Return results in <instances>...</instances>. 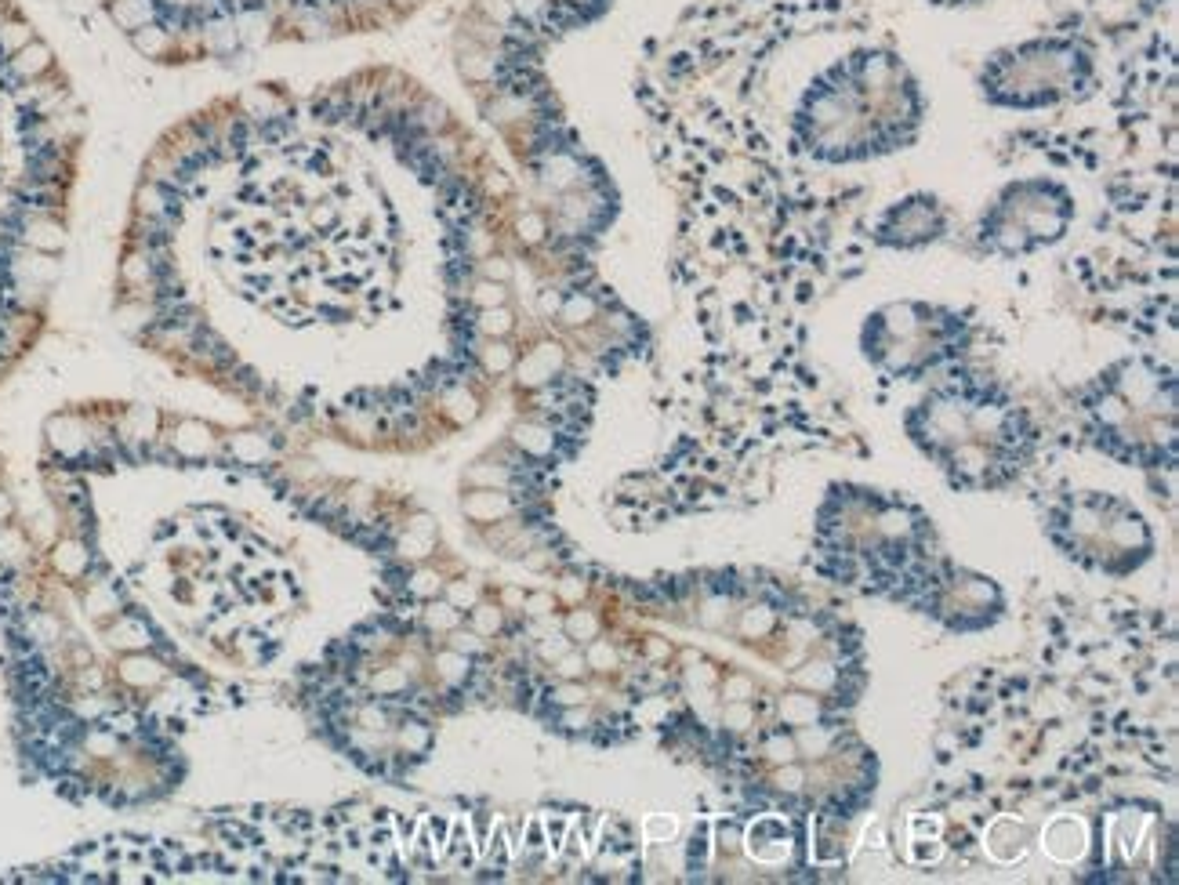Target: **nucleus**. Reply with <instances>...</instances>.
I'll return each mask as SVG.
<instances>
[{"mask_svg":"<svg viewBox=\"0 0 1179 885\" xmlns=\"http://www.w3.org/2000/svg\"><path fill=\"white\" fill-rule=\"evenodd\" d=\"M443 860H450V864L458 867H472V856H476V846H472V838H468V824L465 820H458V824L447 831V842H443Z\"/></svg>","mask_w":1179,"mask_h":885,"instance_id":"6e6552de","label":"nucleus"},{"mask_svg":"<svg viewBox=\"0 0 1179 885\" xmlns=\"http://www.w3.org/2000/svg\"><path fill=\"white\" fill-rule=\"evenodd\" d=\"M915 856H918V860H936V856H940V842L933 838V842L926 846V842L918 838V842H915Z\"/></svg>","mask_w":1179,"mask_h":885,"instance_id":"ddd939ff","label":"nucleus"},{"mask_svg":"<svg viewBox=\"0 0 1179 885\" xmlns=\"http://www.w3.org/2000/svg\"><path fill=\"white\" fill-rule=\"evenodd\" d=\"M922 120L926 98L904 55L864 44L806 84L791 117V142L820 164H857L907 149Z\"/></svg>","mask_w":1179,"mask_h":885,"instance_id":"f03ea898","label":"nucleus"},{"mask_svg":"<svg viewBox=\"0 0 1179 885\" xmlns=\"http://www.w3.org/2000/svg\"><path fill=\"white\" fill-rule=\"evenodd\" d=\"M548 838H552L548 849L559 853V849H563V838H566V820H548Z\"/></svg>","mask_w":1179,"mask_h":885,"instance_id":"9b49d317","label":"nucleus"},{"mask_svg":"<svg viewBox=\"0 0 1179 885\" xmlns=\"http://www.w3.org/2000/svg\"><path fill=\"white\" fill-rule=\"evenodd\" d=\"M77 113L55 51L19 0H0V367L26 345L62 247Z\"/></svg>","mask_w":1179,"mask_h":885,"instance_id":"f257e3e1","label":"nucleus"},{"mask_svg":"<svg viewBox=\"0 0 1179 885\" xmlns=\"http://www.w3.org/2000/svg\"><path fill=\"white\" fill-rule=\"evenodd\" d=\"M788 824H780V820L766 817L759 820V824L748 831V842H751V853L759 856V860H766V864H773V860H784V853H788Z\"/></svg>","mask_w":1179,"mask_h":885,"instance_id":"0eeeda50","label":"nucleus"},{"mask_svg":"<svg viewBox=\"0 0 1179 885\" xmlns=\"http://www.w3.org/2000/svg\"><path fill=\"white\" fill-rule=\"evenodd\" d=\"M704 856H708V827H697L693 831V846H690V867L697 871V867H704Z\"/></svg>","mask_w":1179,"mask_h":885,"instance_id":"1a4fd4ad","label":"nucleus"},{"mask_svg":"<svg viewBox=\"0 0 1179 885\" xmlns=\"http://www.w3.org/2000/svg\"><path fill=\"white\" fill-rule=\"evenodd\" d=\"M523 846H527L530 853H541V856H545V846H548V842H545V827H541V820H530V824H527V842H523Z\"/></svg>","mask_w":1179,"mask_h":885,"instance_id":"9d476101","label":"nucleus"},{"mask_svg":"<svg viewBox=\"0 0 1179 885\" xmlns=\"http://www.w3.org/2000/svg\"><path fill=\"white\" fill-rule=\"evenodd\" d=\"M973 341V323L958 309L926 302L886 305L868 316L860 349L889 378H922L926 370L951 367Z\"/></svg>","mask_w":1179,"mask_h":885,"instance_id":"20e7f679","label":"nucleus"},{"mask_svg":"<svg viewBox=\"0 0 1179 885\" xmlns=\"http://www.w3.org/2000/svg\"><path fill=\"white\" fill-rule=\"evenodd\" d=\"M1100 84V51L1085 30L1060 26L991 51L980 66L976 88L987 106L1049 109L1089 98Z\"/></svg>","mask_w":1179,"mask_h":885,"instance_id":"7ed1b4c3","label":"nucleus"},{"mask_svg":"<svg viewBox=\"0 0 1179 885\" xmlns=\"http://www.w3.org/2000/svg\"><path fill=\"white\" fill-rule=\"evenodd\" d=\"M947 229V214L936 196L915 193L907 200H897L893 207L882 211L875 222V244L893 247V251H915L933 240H940Z\"/></svg>","mask_w":1179,"mask_h":885,"instance_id":"423d86ee","label":"nucleus"},{"mask_svg":"<svg viewBox=\"0 0 1179 885\" xmlns=\"http://www.w3.org/2000/svg\"><path fill=\"white\" fill-rule=\"evenodd\" d=\"M1074 196L1056 178H1020L994 196L976 225V244L998 258H1024L1067 236Z\"/></svg>","mask_w":1179,"mask_h":885,"instance_id":"39448f33","label":"nucleus"},{"mask_svg":"<svg viewBox=\"0 0 1179 885\" xmlns=\"http://www.w3.org/2000/svg\"><path fill=\"white\" fill-rule=\"evenodd\" d=\"M926 4L944 8V11H958V8H976V4H984V0H926Z\"/></svg>","mask_w":1179,"mask_h":885,"instance_id":"f8f14e48","label":"nucleus"}]
</instances>
